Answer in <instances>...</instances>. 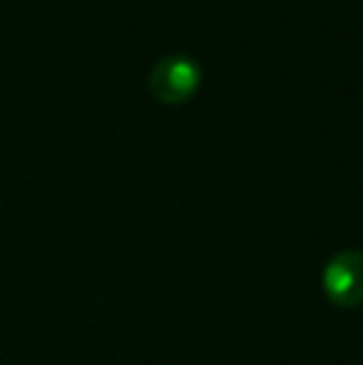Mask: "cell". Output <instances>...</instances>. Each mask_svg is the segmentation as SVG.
<instances>
[{
  "mask_svg": "<svg viewBox=\"0 0 363 365\" xmlns=\"http://www.w3.org/2000/svg\"><path fill=\"white\" fill-rule=\"evenodd\" d=\"M324 293L336 308H356L363 303V251H339L321 274Z\"/></svg>",
  "mask_w": 363,
  "mask_h": 365,
  "instance_id": "1",
  "label": "cell"
},
{
  "mask_svg": "<svg viewBox=\"0 0 363 365\" xmlns=\"http://www.w3.org/2000/svg\"><path fill=\"white\" fill-rule=\"evenodd\" d=\"M202 82V70L189 55H167L152 68L150 90L165 105H182L197 92Z\"/></svg>",
  "mask_w": 363,
  "mask_h": 365,
  "instance_id": "2",
  "label": "cell"
}]
</instances>
